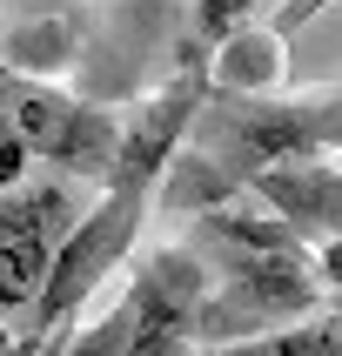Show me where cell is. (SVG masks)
I'll return each mask as SVG.
<instances>
[{
  "label": "cell",
  "mask_w": 342,
  "mask_h": 356,
  "mask_svg": "<svg viewBox=\"0 0 342 356\" xmlns=\"http://www.w3.org/2000/svg\"><path fill=\"white\" fill-rule=\"evenodd\" d=\"M0 121L34 148V161H54L60 175H87V181L114 175L121 128L108 115H94V108H80L74 95H60V88L7 74V88H0Z\"/></svg>",
  "instance_id": "cell-1"
},
{
  "label": "cell",
  "mask_w": 342,
  "mask_h": 356,
  "mask_svg": "<svg viewBox=\"0 0 342 356\" xmlns=\"http://www.w3.org/2000/svg\"><path fill=\"white\" fill-rule=\"evenodd\" d=\"M208 262L195 249H155L135 262L128 289V356H188L201 343V309H208Z\"/></svg>",
  "instance_id": "cell-2"
},
{
  "label": "cell",
  "mask_w": 342,
  "mask_h": 356,
  "mask_svg": "<svg viewBox=\"0 0 342 356\" xmlns=\"http://www.w3.org/2000/svg\"><path fill=\"white\" fill-rule=\"evenodd\" d=\"M54 222H67L60 188L54 195H0V316L27 323L40 282L54 269V249H60Z\"/></svg>",
  "instance_id": "cell-3"
},
{
  "label": "cell",
  "mask_w": 342,
  "mask_h": 356,
  "mask_svg": "<svg viewBox=\"0 0 342 356\" xmlns=\"http://www.w3.org/2000/svg\"><path fill=\"white\" fill-rule=\"evenodd\" d=\"M289 67V34H282L275 20H248L241 34H228L208 54V81H215V95H268Z\"/></svg>",
  "instance_id": "cell-4"
},
{
  "label": "cell",
  "mask_w": 342,
  "mask_h": 356,
  "mask_svg": "<svg viewBox=\"0 0 342 356\" xmlns=\"http://www.w3.org/2000/svg\"><path fill=\"white\" fill-rule=\"evenodd\" d=\"M128 323H135V309L121 296V302H108V309H94V316L80 323L60 356H128Z\"/></svg>",
  "instance_id": "cell-5"
},
{
  "label": "cell",
  "mask_w": 342,
  "mask_h": 356,
  "mask_svg": "<svg viewBox=\"0 0 342 356\" xmlns=\"http://www.w3.org/2000/svg\"><path fill=\"white\" fill-rule=\"evenodd\" d=\"M255 14H262V0H195V34L208 40V47H221V40L241 34Z\"/></svg>",
  "instance_id": "cell-6"
},
{
  "label": "cell",
  "mask_w": 342,
  "mask_h": 356,
  "mask_svg": "<svg viewBox=\"0 0 342 356\" xmlns=\"http://www.w3.org/2000/svg\"><path fill=\"white\" fill-rule=\"evenodd\" d=\"M27 168H34V148H27V141L0 121V195H14L20 181H27Z\"/></svg>",
  "instance_id": "cell-7"
},
{
  "label": "cell",
  "mask_w": 342,
  "mask_h": 356,
  "mask_svg": "<svg viewBox=\"0 0 342 356\" xmlns=\"http://www.w3.org/2000/svg\"><path fill=\"white\" fill-rule=\"evenodd\" d=\"M322 7H329V0H282V7H275V27H282L289 40H296L302 27H309V20L322 14Z\"/></svg>",
  "instance_id": "cell-8"
},
{
  "label": "cell",
  "mask_w": 342,
  "mask_h": 356,
  "mask_svg": "<svg viewBox=\"0 0 342 356\" xmlns=\"http://www.w3.org/2000/svg\"><path fill=\"white\" fill-rule=\"evenodd\" d=\"M67 350V337H47V330H20V343L7 356H60Z\"/></svg>",
  "instance_id": "cell-9"
},
{
  "label": "cell",
  "mask_w": 342,
  "mask_h": 356,
  "mask_svg": "<svg viewBox=\"0 0 342 356\" xmlns=\"http://www.w3.org/2000/svg\"><path fill=\"white\" fill-rule=\"evenodd\" d=\"M329 316H336V323H342V289H329Z\"/></svg>",
  "instance_id": "cell-10"
},
{
  "label": "cell",
  "mask_w": 342,
  "mask_h": 356,
  "mask_svg": "<svg viewBox=\"0 0 342 356\" xmlns=\"http://www.w3.org/2000/svg\"><path fill=\"white\" fill-rule=\"evenodd\" d=\"M7 74H14V60H7V54H0V88H7Z\"/></svg>",
  "instance_id": "cell-11"
}]
</instances>
